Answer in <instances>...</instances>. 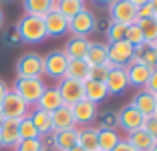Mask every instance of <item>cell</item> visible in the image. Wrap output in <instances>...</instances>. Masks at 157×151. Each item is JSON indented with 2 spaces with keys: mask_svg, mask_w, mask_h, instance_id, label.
I'll list each match as a JSON object with an SVG mask.
<instances>
[{
  "mask_svg": "<svg viewBox=\"0 0 157 151\" xmlns=\"http://www.w3.org/2000/svg\"><path fill=\"white\" fill-rule=\"evenodd\" d=\"M28 117H30V121H33V125L36 127V131H38V135H40V137H44V135H51V133H52V119H51V113H46V111L36 109V107H34V109L28 113Z\"/></svg>",
  "mask_w": 157,
  "mask_h": 151,
  "instance_id": "603a6c76",
  "label": "cell"
},
{
  "mask_svg": "<svg viewBox=\"0 0 157 151\" xmlns=\"http://www.w3.org/2000/svg\"><path fill=\"white\" fill-rule=\"evenodd\" d=\"M97 151H101V149H97Z\"/></svg>",
  "mask_w": 157,
  "mask_h": 151,
  "instance_id": "9f6ffc18",
  "label": "cell"
},
{
  "mask_svg": "<svg viewBox=\"0 0 157 151\" xmlns=\"http://www.w3.org/2000/svg\"><path fill=\"white\" fill-rule=\"evenodd\" d=\"M73 117H75V123L78 125H89L91 121H95V117H97V105L95 103H91V101L83 99V101H78V103H75L73 107Z\"/></svg>",
  "mask_w": 157,
  "mask_h": 151,
  "instance_id": "9a60e30c",
  "label": "cell"
},
{
  "mask_svg": "<svg viewBox=\"0 0 157 151\" xmlns=\"http://www.w3.org/2000/svg\"><path fill=\"white\" fill-rule=\"evenodd\" d=\"M46 85L42 79H16L14 81L12 91L26 103L28 107H34L40 99V95L44 93Z\"/></svg>",
  "mask_w": 157,
  "mask_h": 151,
  "instance_id": "7a4b0ae2",
  "label": "cell"
},
{
  "mask_svg": "<svg viewBox=\"0 0 157 151\" xmlns=\"http://www.w3.org/2000/svg\"><path fill=\"white\" fill-rule=\"evenodd\" d=\"M101 127H111V129H115L117 127V113H107V115H103V119H101Z\"/></svg>",
  "mask_w": 157,
  "mask_h": 151,
  "instance_id": "f35d334b",
  "label": "cell"
},
{
  "mask_svg": "<svg viewBox=\"0 0 157 151\" xmlns=\"http://www.w3.org/2000/svg\"><path fill=\"white\" fill-rule=\"evenodd\" d=\"M109 16H111L113 22L119 24H135L137 22V6L129 0H115L111 6H109Z\"/></svg>",
  "mask_w": 157,
  "mask_h": 151,
  "instance_id": "8992f818",
  "label": "cell"
},
{
  "mask_svg": "<svg viewBox=\"0 0 157 151\" xmlns=\"http://www.w3.org/2000/svg\"><path fill=\"white\" fill-rule=\"evenodd\" d=\"M149 4H151V8H153V14H155V18H157V0H151Z\"/></svg>",
  "mask_w": 157,
  "mask_h": 151,
  "instance_id": "f6af8a7d",
  "label": "cell"
},
{
  "mask_svg": "<svg viewBox=\"0 0 157 151\" xmlns=\"http://www.w3.org/2000/svg\"><path fill=\"white\" fill-rule=\"evenodd\" d=\"M145 125V117L135 109L133 105H125L121 107V111H117V127L125 129L127 133L137 131V129H143Z\"/></svg>",
  "mask_w": 157,
  "mask_h": 151,
  "instance_id": "9c48e42d",
  "label": "cell"
},
{
  "mask_svg": "<svg viewBox=\"0 0 157 151\" xmlns=\"http://www.w3.org/2000/svg\"><path fill=\"white\" fill-rule=\"evenodd\" d=\"M119 141H121V135L117 133V129L99 127V149L101 151H111Z\"/></svg>",
  "mask_w": 157,
  "mask_h": 151,
  "instance_id": "83f0119b",
  "label": "cell"
},
{
  "mask_svg": "<svg viewBox=\"0 0 157 151\" xmlns=\"http://www.w3.org/2000/svg\"><path fill=\"white\" fill-rule=\"evenodd\" d=\"M125 41L129 42L131 46H137V45H141V42H145L143 41V32H141V28L137 26V22L127 26V30H125Z\"/></svg>",
  "mask_w": 157,
  "mask_h": 151,
  "instance_id": "d590c367",
  "label": "cell"
},
{
  "mask_svg": "<svg viewBox=\"0 0 157 151\" xmlns=\"http://www.w3.org/2000/svg\"><path fill=\"white\" fill-rule=\"evenodd\" d=\"M129 2H133V4H135V6L139 8V6H143V4H149L151 0H129Z\"/></svg>",
  "mask_w": 157,
  "mask_h": 151,
  "instance_id": "ee69618b",
  "label": "cell"
},
{
  "mask_svg": "<svg viewBox=\"0 0 157 151\" xmlns=\"http://www.w3.org/2000/svg\"><path fill=\"white\" fill-rule=\"evenodd\" d=\"M0 139H2V147H16L20 141L18 135V121L14 119H4L0 125Z\"/></svg>",
  "mask_w": 157,
  "mask_h": 151,
  "instance_id": "7402d4cb",
  "label": "cell"
},
{
  "mask_svg": "<svg viewBox=\"0 0 157 151\" xmlns=\"http://www.w3.org/2000/svg\"><path fill=\"white\" fill-rule=\"evenodd\" d=\"M89 46H91L89 38L71 37L69 42L65 45V48H63V52L69 56V60L71 59H85V56H87V52H89Z\"/></svg>",
  "mask_w": 157,
  "mask_h": 151,
  "instance_id": "44dd1931",
  "label": "cell"
},
{
  "mask_svg": "<svg viewBox=\"0 0 157 151\" xmlns=\"http://www.w3.org/2000/svg\"><path fill=\"white\" fill-rule=\"evenodd\" d=\"M0 2H8V0H0Z\"/></svg>",
  "mask_w": 157,
  "mask_h": 151,
  "instance_id": "816d5d0a",
  "label": "cell"
},
{
  "mask_svg": "<svg viewBox=\"0 0 157 151\" xmlns=\"http://www.w3.org/2000/svg\"><path fill=\"white\" fill-rule=\"evenodd\" d=\"M44 75V59L38 52H24L16 60V79H40Z\"/></svg>",
  "mask_w": 157,
  "mask_h": 151,
  "instance_id": "3957f363",
  "label": "cell"
},
{
  "mask_svg": "<svg viewBox=\"0 0 157 151\" xmlns=\"http://www.w3.org/2000/svg\"><path fill=\"white\" fill-rule=\"evenodd\" d=\"M155 48H157V41H155Z\"/></svg>",
  "mask_w": 157,
  "mask_h": 151,
  "instance_id": "11a10c76",
  "label": "cell"
},
{
  "mask_svg": "<svg viewBox=\"0 0 157 151\" xmlns=\"http://www.w3.org/2000/svg\"><path fill=\"white\" fill-rule=\"evenodd\" d=\"M155 103H157V95H155Z\"/></svg>",
  "mask_w": 157,
  "mask_h": 151,
  "instance_id": "db71d44e",
  "label": "cell"
},
{
  "mask_svg": "<svg viewBox=\"0 0 157 151\" xmlns=\"http://www.w3.org/2000/svg\"><path fill=\"white\" fill-rule=\"evenodd\" d=\"M147 89L149 93H153V95H157V69L151 71V77H149V83H147Z\"/></svg>",
  "mask_w": 157,
  "mask_h": 151,
  "instance_id": "ab89813d",
  "label": "cell"
},
{
  "mask_svg": "<svg viewBox=\"0 0 157 151\" xmlns=\"http://www.w3.org/2000/svg\"><path fill=\"white\" fill-rule=\"evenodd\" d=\"M95 2H99V4H107V6H111L115 0H95Z\"/></svg>",
  "mask_w": 157,
  "mask_h": 151,
  "instance_id": "bcb514c9",
  "label": "cell"
},
{
  "mask_svg": "<svg viewBox=\"0 0 157 151\" xmlns=\"http://www.w3.org/2000/svg\"><path fill=\"white\" fill-rule=\"evenodd\" d=\"M105 97H109V91H107V85L101 81H85V99L99 105L101 101H105Z\"/></svg>",
  "mask_w": 157,
  "mask_h": 151,
  "instance_id": "d4e9b609",
  "label": "cell"
},
{
  "mask_svg": "<svg viewBox=\"0 0 157 151\" xmlns=\"http://www.w3.org/2000/svg\"><path fill=\"white\" fill-rule=\"evenodd\" d=\"M56 89H59L60 97H63V103L69 107H73L75 103H78V101L85 99V83L83 81H75V79H60L59 85H56Z\"/></svg>",
  "mask_w": 157,
  "mask_h": 151,
  "instance_id": "ba28073f",
  "label": "cell"
},
{
  "mask_svg": "<svg viewBox=\"0 0 157 151\" xmlns=\"http://www.w3.org/2000/svg\"><path fill=\"white\" fill-rule=\"evenodd\" d=\"M85 60H87L91 67H95V64H105L107 60H109V56H107V45H103V42H91Z\"/></svg>",
  "mask_w": 157,
  "mask_h": 151,
  "instance_id": "f1b7e54d",
  "label": "cell"
},
{
  "mask_svg": "<svg viewBox=\"0 0 157 151\" xmlns=\"http://www.w3.org/2000/svg\"><path fill=\"white\" fill-rule=\"evenodd\" d=\"M111 151H135V149H133V147H131V145H129L127 141H125V139H121V141L117 143V145L113 147Z\"/></svg>",
  "mask_w": 157,
  "mask_h": 151,
  "instance_id": "b9f144b4",
  "label": "cell"
},
{
  "mask_svg": "<svg viewBox=\"0 0 157 151\" xmlns=\"http://www.w3.org/2000/svg\"><path fill=\"white\" fill-rule=\"evenodd\" d=\"M16 32L22 42H30V45H36L42 42L46 38V26H44V18L40 16H30V14H24L22 18L16 22Z\"/></svg>",
  "mask_w": 157,
  "mask_h": 151,
  "instance_id": "6da1fadb",
  "label": "cell"
},
{
  "mask_svg": "<svg viewBox=\"0 0 157 151\" xmlns=\"http://www.w3.org/2000/svg\"><path fill=\"white\" fill-rule=\"evenodd\" d=\"M113 67H115V64H113L111 60H107L105 64H95V67H91V71H89V79H91V81L105 83L107 75H109V71H111ZM89 79H87V81H89Z\"/></svg>",
  "mask_w": 157,
  "mask_h": 151,
  "instance_id": "d6a6232c",
  "label": "cell"
},
{
  "mask_svg": "<svg viewBox=\"0 0 157 151\" xmlns=\"http://www.w3.org/2000/svg\"><path fill=\"white\" fill-rule=\"evenodd\" d=\"M133 50H135V46H131L129 42L123 38V41L109 42V45H107V56H109V60H111L115 67H125V64L133 59Z\"/></svg>",
  "mask_w": 157,
  "mask_h": 151,
  "instance_id": "8fae6325",
  "label": "cell"
},
{
  "mask_svg": "<svg viewBox=\"0 0 157 151\" xmlns=\"http://www.w3.org/2000/svg\"><path fill=\"white\" fill-rule=\"evenodd\" d=\"M95 28H97V16H95L91 10H87V8L69 20V32L73 34V37L87 38Z\"/></svg>",
  "mask_w": 157,
  "mask_h": 151,
  "instance_id": "5b68a950",
  "label": "cell"
},
{
  "mask_svg": "<svg viewBox=\"0 0 157 151\" xmlns=\"http://www.w3.org/2000/svg\"><path fill=\"white\" fill-rule=\"evenodd\" d=\"M147 18H155V14H153V8L151 4H143L137 8V20H147Z\"/></svg>",
  "mask_w": 157,
  "mask_h": 151,
  "instance_id": "74e56055",
  "label": "cell"
},
{
  "mask_svg": "<svg viewBox=\"0 0 157 151\" xmlns=\"http://www.w3.org/2000/svg\"><path fill=\"white\" fill-rule=\"evenodd\" d=\"M2 22H4V14H2V8H0V26H2Z\"/></svg>",
  "mask_w": 157,
  "mask_h": 151,
  "instance_id": "7dc6e473",
  "label": "cell"
},
{
  "mask_svg": "<svg viewBox=\"0 0 157 151\" xmlns=\"http://www.w3.org/2000/svg\"><path fill=\"white\" fill-rule=\"evenodd\" d=\"M125 30H127V26L125 24H119V22H109V26H107V41L109 42H117V41H123L125 38Z\"/></svg>",
  "mask_w": 157,
  "mask_h": 151,
  "instance_id": "e575fe53",
  "label": "cell"
},
{
  "mask_svg": "<svg viewBox=\"0 0 157 151\" xmlns=\"http://www.w3.org/2000/svg\"><path fill=\"white\" fill-rule=\"evenodd\" d=\"M143 129L151 135L153 139L157 141V115H153V117H149V119H145V125H143Z\"/></svg>",
  "mask_w": 157,
  "mask_h": 151,
  "instance_id": "8d00e7d4",
  "label": "cell"
},
{
  "mask_svg": "<svg viewBox=\"0 0 157 151\" xmlns=\"http://www.w3.org/2000/svg\"><path fill=\"white\" fill-rule=\"evenodd\" d=\"M2 121H4V119H2V115H0V125H2Z\"/></svg>",
  "mask_w": 157,
  "mask_h": 151,
  "instance_id": "f907efd6",
  "label": "cell"
},
{
  "mask_svg": "<svg viewBox=\"0 0 157 151\" xmlns=\"http://www.w3.org/2000/svg\"><path fill=\"white\" fill-rule=\"evenodd\" d=\"M44 26H46V37H63L69 32V18H65L59 10H52L44 16Z\"/></svg>",
  "mask_w": 157,
  "mask_h": 151,
  "instance_id": "2e32d148",
  "label": "cell"
},
{
  "mask_svg": "<svg viewBox=\"0 0 157 151\" xmlns=\"http://www.w3.org/2000/svg\"><path fill=\"white\" fill-rule=\"evenodd\" d=\"M0 147H2V139H0Z\"/></svg>",
  "mask_w": 157,
  "mask_h": 151,
  "instance_id": "f5cc1de1",
  "label": "cell"
},
{
  "mask_svg": "<svg viewBox=\"0 0 157 151\" xmlns=\"http://www.w3.org/2000/svg\"><path fill=\"white\" fill-rule=\"evenodd\" d=\"M131 105L139 111V113L143 115L145 119L157 115V103H155V95L149 93L147 89H141L139 93H135L133 101H131Z\"/></svg>",
  "mask_w": 157,
  "mask_h": 151,
  "instance_id": "4fadbf2b",
  "label": "cell"
},
{
  "mask_svg": "<svg viewBox=\"0 0 157 151\" xmlns=\"http://www.w3.org/2000/svg\"><path fill=\"white\" fill-rule=\"evenodd\" d=\"M18 135H20V139H38V137H40L28 115L18 121Z\"/></svg>",
  "mask_w": 157,
  "mask_h": 151,
  "instance_id": "1f68e13d",
  "label": "cell"
},
{
  "mask_svg": "<svg viewBox=\"0 0 157 151\" xmlns=\"http://www.w3.org/2000/svg\"><path fill=\"white\" fill-rule=\"evenodd\" d=\"M78 139V127H71L65 131H55L51 133V143L55 151H71L77 145Z\"/></svg>",
  "mask_w": 157,
  "mask_h": 151,
  "instance_id": "5bb4252c",
  "label": "cell"
},
{
  "mask_svg": "<svg viewBox=\"0 0 157 151\" xmlns=\"http://www.w3.org/2000/svg\"><path fill=\"white\" fill-rule=\"evenodd\" d=\"M151 151H157V143H155V145H153V149Z\"/></svg>",
  "mask_w": 157,
  "mask_h": 151,
  "instance_id": "681fc988",
  "label": "cell"
},
{
  "mask_svg": "<svg viewBox=\"0 0 157 151\" xmlns=\"http://www.w3.org/2000/svg\"><path fill=\"white\" fill-rule=\"evenodd\" d=\"M28 113H30V107H28L12 89H8L6 97L2 99V103H0V115H2V119L20 121L22 117H26Z\"/></svg>",
  "mask_w": 157,
  "mask_h": 151,
  "instance_id": "277c9868",
  "label": "cell"
},
{
  "mask_svg": "<svg viewBox=\"0 0 157 151\" xmlns=\"http://www.w3.org/2000/svg\"><path fill=\"white\" fill-rule=\"evenodd\" d=\"M44 59V75L51 79H65L67 75V67H69V56L63 52V50H51Z\"/></svg>",
  "mask_w": 157,
  "mask_h": 151,
  "instance_id": "52a82bcc",
  "label": "cell"
},
{
  "mask_svg": "<svg viewBox=\"0 0 157 151\" xmlns=\"http://www.w3.org/2000/svg\"><path fill=\"white\" fill-rule=\"evenodd\" d=\"M133 59H137L139 63L147 64L149 69H157V48H155V45H149V42L137 45L135 50H133Z\"/></svg>",
  "mask_w": 157,
  "mask_h": 151,
  "instance_id": "cb8c5ba5",
  "label": "cell"
},
{
  "mask_svg": "<svg viewBox=\"0 0 157 151\" xmlns=\"http://www.w3.org/2000/svg\"><path fill=\"white\" fill-rule=\"evenodd\" d=\"M137 26L143 32V41L149 42V45H155V41H157V18L137 20Z\"/></svg>",
  "mask_w": 157,
  "mask_h": 151,
  "instance_id": "4dcf8cb0",
  "label": "cell"
},
{
  "mask_svg": "<svg viewBox=\"0 0 157 151\" xmlns=\"http://www.w3.org/2000/svg\"><path fill=\"white\" fill-rule=\"evenodd\" d=\"M14 151H44V141L42 137L38 139H20L14 147Z\"/></svg>",
  "mask_w": 157,
  "mask_h": 151,
  "instance_id": "836d02e7",
  "label": "cell"
},
{
  "mask_svg": "<svg viewBox=\"0 0 157 151\" xmlns=\"http://www.w3.org/2000/svg\"><path fill=\"white\" fill-rule=\"evenodd\" d=\"M6 93H8V87H6L4 81H0V103H2V99L6 97Z\"/></svg>",
  "mask_w": 157,
  "mask_h": 151,
  "instance_id": "7bdbcfd3",
  "label": "cell"
},
{
  "mask_svg": "<svg viewBox=\"0 0 157 151\" xmlns=\"http://www.w3.org/2000/svg\"><path fill=\"white\" fill-rule=\"evenodd\" d=\"M77 145L83 147L85 151H97L99 149V127H93V125L78 127Z\"/></svg>",
  "mask_w": 157,
  "mask_h": 151,
  "instance_id": "d6986e66",
  "label": "cell"
},
{
  "mask_svg": "<svg viewBox=\"0 0 157 151\" xmlns=\"http://www.w3.org/2000/svg\"><path fill=\"white\" fill-rule=\"evenodd\" d=\"M125 141L129 143L131 147H133L135 151H151L153 145H155V139L149 135L145 129H137V131H131L127 133V137H125Z\"/></svg>",
  "mask_w": 157,
  "mask_h": 151,
  "instance_id": "ffe728a7",
  "label": "cell"
},
{
  "mask_svg": "<svg viewBox=\"0 0 157 151\" xmlns=\"http://www.w3.org/2000/svg\"><path fill=\"white\" fill-rule=\"evenodd\" d=\"M71 151H85V149H83V147H78V145H75V147H73Z\"/></svg>",
  "mask_w": 157,
  "mask_h": 151,
  "instance_id": "c3c4849f",
  "label": "cell"
},
{
  "mask_svg": "<svg viewBox=\"0 0 157 151\" xmlns=\"http://www.w3.org/2000/svg\"><path fill=\"white\" fill-rule=\"evenodd\" d=\"M22 8H24V14L44 18L52 10V0H22Z\"/></svg>",
  "mask_w": 157,
  "mask_h": 151,
  "instance_id": "4316f807",
  "label": "cell"
},
{
  "mask_svg": "<svg viewBox=\"0 0 157 151\" xmlns=\"http://www.w3.org/2000/svg\"><path fill=\"white\" fill-rule=\"evenodd\" d=\"M127 69V79H129V87H135V89H145L149 83V77H151V71L147 64L139 63L137 59H131L129 63L125 64Z\"/></svg>",
  "mask_w": 157,
  "mask_h": 151,
  "instance_id": "30bf717a",
  "label": "cell"
},
{
  "mask_svg": "<svg viewBox=\"0 0 157 151\" xmlns=\"http://www.w3.org/2000/svg\"><path fill=\"white\" fill-rule=\"evenodd\" d=\"M89 71H91V64L85 59H71L69 67H67V79H75V81H87L89 79Z\"/></svg>",
  "mask_w": 157,
  "mask_h": 151,
  "instance_id": "484cf974",
  "label": "cell"
},
{
  "mask_svg": "<svg viewBox=\"0 0 157 151\" xmlns=\"http://www.w3.org/2000/svg\"><path fill=\"white\" fill-rule=\"evenodd\" d=\"M6 42H8V45H16V42H20V37H18V32H16V28H12V30L6 34Z\"/></svg>",
  "mask_w": 157,
  "mask_h": 151,
  "instance_id": "60d3db41",
  "label": "cell"
},
{
  "mask_svg": "<svg viewBox=\"0 0 157 151\" xmlns=\"http://www.w3.org/2000/svg\"><path fill=\"white\" fill-rule=\"evenodd\" d=\"M105 85H107V91L109 95H121L125 89L129 87V79H127V69L125 67H113L109 71L105 79Z\"/></svg>",
  "mask_w": 157,
  "mask_h": 151,
  "instance_id": "7c38bea8",
  "label": "cell"
},
{
  "mask_svg": "<svg viewBox=\"0 0 157 151\" xmlns=\"http://www.w3.org/2000/svg\"><path fill=\"white\" fill-rule=\"evenodd\" d=\"M59 10L65 18H73V16H77L78 12H83L85 10V0H59Z\"/></svg>",
  "mask_w": 157,
  "mask_h": 151,
  "instance_id": "f546056e",
  "label": "cell"
},
{
  "mask_svg": "<svg viewBox=\"0 0 157 151\" xmlns=\"http://www.w3.org/2000/svg\"><path fill=\"white\" fill-rule=\"evenodd\" d=\"M51 119H52V133L55 131H65V129H71V127H77L75 117H73V109H71L69 105H63L56 111H52Z\"/></svg>",
  "mask_w": 157,
  "mask_h": 151,
  "instance_id": "e0dca14e",
  "label": "cell"
},
{
  "mask_svg": "<svg viewBox=\"0 0 157 151\" xmlns=\"http://www.w3.org/2000/svg\"><path fill=\"white\" fill-rule=\"evenodd\" d=\"M63 105H65V103H63V97H60L59 89H56V87H46L44 93L40 95V99H38V103L34 107L46 111V113H52V111H56L59 107H63Z\"/></svg>",
  "mask_w": 157,
  "mask_h": 151,
  "instance_id": "ac0fdd59",
  "label": "cell"
}]
</instances>
